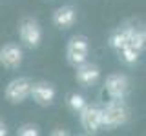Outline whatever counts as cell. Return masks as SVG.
<instances>
[{"label": "cell", "mask_w": 146, "mask_h": 136, "mask_svg": "<svg viewBox=\"0 0 146 136\" xmlns=\"http://www.w3.org/2000/svg\"><path fill=\"white\" fill-rule=\"evenodd\" d=\"M104 111V129H115L126 125L130 120V109L122 100H111L102 107Z\"/></svg>", "instance_id": "obj_1"}, {"label": "cell", "mask_w": 146, "mask_h": 136, "mask_svg": "<svg viewBox=\"0 0 146 136\" xmlns=\"http://www.w3.org/2000/svg\"><path fill=\"white\" fill-rule=\"evenodd\" d=\"M88 54H90V42L84 35H75L68 40V47H66V60L70 65L79 67L84 62H88Z\"/></svg>", "instance_id": "obj_2"}, {"label": "cell", "mask_w": 146, "mask_h": 136, "mask_svg": "<svg viewBox=\"0 0 146 136\" xmlns=\"http://www.w3.org/2000/svg\"><path fill=\"white\" fill-rule=\"evenodd\" d=\"M31 89H33V82L27 78V76H18V78H13L6 85L4 98L9 103H13V105L15 103H22L31 96Z\"/></svg>", "instance_id": "obj_3"}, {"label": "cell", "mask_w": 146, "mask_h": 136, "mask_svg": "<svg viewBox=\"0 0 146 136\" xmlns=\"http://www.w3.org/2000/svg\"><path fill=\"white\" fill-rule=\"evenodd\" d=\"M18 36H20V42L29 49L38 47L40 42H42V29H40V24L31 16H26L20 20L18 24Z\"/></svg>", "instance_id": "obj_4"}, {"label": "cell", "mask_w": 146, "mask_h": 136, "mask_svg": "<svg viewBox=\"0 0 146 136\" xmlns=\"http://www.w3.org/2000/svg\"><path fill=\"white\" fill-rule=\"evenodd\" d=\"M79 122H80V127L84 129V133H88V134L97 133L99 129L104 127V111H102V107L86 105L79 112Z\"/></svg>", "instance_id": "obj_5"}, {"label": "cell", "mask_w": 146, "mask_h": 136, "mask_svg": "<svg viewBox=\"0 0 146 136\" xmlns=\"http://www.w3.org/2000/svg\"><path fill=\"white\" fill-rule=\"evenodd\" d=\"M104 89H106L110 100H124L130 91V80L122 73H111L106 76Z\"/></svg>", "instance_id": "obj_6"}, {"label": "cell", "mask_w": 146, "mask_h": 136, "mask_svg": "<svg viewBox=\"0 0 146 136\" xmlns=\"http://www.w3.org/2000/svg\"><path fill=\"white\" fill-rule=\"evenodd\" d=\"M22 60H24V53H22V47L18 44L7 42L0 47V63L4 69L15 71L22 65Z\"/></svg>", "instance_id": "obj_7"}, {"label": "cell", "mask_w": 146, "mask_h": 136, "mask_svg": "<svg viewBox=\"0 0 146 136\" xmlns=\"http://www.w3.org/2000/svg\"><path fill=\"white\" fill-rule=\"evenodd\" d=\"M75 80L80 87H91L95 85L100 78V67L97 63H91V62H84L82 65L75 67Z\"/></svg>", "instance_id": "obj_8"}, {"label": "cell", "mask_w": 146, "mask_h": 136, "mask_svg": "<svg viewBox=\"0 0 146 136\" xmlns=\"http://www.w3.org/2000/svg\"><path fill=\"white\" fill-rule=\"evenodd\" d=\"M55 87L48 82H35L33 89H31V98L36 105L40 107H48L55 102Z\"/></svg>", "instance_id": "obj_9"}, {"label": "cell", "mask_w": 146, "mask_h": 136, "mask_svg": "<svg viewBox=\"0 0 146 136\" xmlns=\"http://www.w3.org/2000/svg\"><path fill=\"white\" fill-rule=\"evenodd\" d=\"M51 22L58 29H70L77 22V9L73 6H60L53 11Z\"/></svg>", "instance_id": "obj_10"}, {"label": "cell", "mask_w": 146, "mask_h": 136, "mask_svg": "<svg viewBox=\"0 0 146 136\" xmlns=\"http://www.w3.org/2000/svg\"><path fill=\"white\" fill-rule=\"evenodd\" d=\"M108 45L113 51H121L122 47L130 45V27H121V29L113 31L108 38Z\"/></svg>", "instance_id": "obj_11"}, {"label": "cell", "mask_w": 146, "mask_h": 136, "mask_svg": "<svg viewBox=\"0 0 146 136\" xmlns=\"http://www.w3.org/2000/svg\"><path fill=\"white\" fill-rule=\"evenodd\" d=\"M130 45L143 53L146 49V31L137 29V27H130Z\"/></svg>", "instance_id": "obj_12"}, {"label": "cell", "mask_w": 146, "mask_h": 136, "mask_svg": "<svg viewBox=\"0 0 146 136\" xmlns=\"http://www.w3.org/2000/svg\"><path fill=\"white\" fill-rule=\"evenodd\" d=\"M119 58H121L122 63H126V65H135L137 62H139V54L141 51H137L135 47H131V45H126V47H122L121 51H117Z\"/></svg>", "instance_id": "obj_13"}, {"label": "cell", "mask_w": 146, "mask_h": 136, "mask_svg": "<svg viewBox=\"0 0 146 136\" xmlns=\"http://www.w3.org/2000/svg\"><path fill=\"white\" fill-rule=\"evenodd\" d=\"M66 103H68V107H70V111H71V112H75V114H79L82 109L88 105V103H86V98L82 96V94H79V93H71V94H68Z\"/></svg>", "instance_id": "obj_14"}, {"label": "cell", "mask_w": 146, "mask_h": 136, "mask_svg": "<svg viewBox=\"0 0 146 136\" xmlns=\"http://www.w3.org/2000/svg\"><path fill=\"white\" fill-rule=\"evenodd\" d=\"M17 134L18 136H36L38 134V127L33 125V124H24V125L18 127Z\"/></svg>", "instance_id": "obj_15"}, {"label": "cell", "mask_w": 146, "mask_h": 136, "mask_svg": "<svg viewBox=\"0 0 146 136\" xmlns=\"http://www.w3.org/2000/svg\"><path fill=\"white\" fill-rule=\"evenodd\" d=\"M7 134V129H6V124L2 122V125H0V136H6Z\"/></svg>", "instance_id": "obj_16"}, {"label": "cell", "mask_w": 146, "mask_h": 136, "mask_svg": "<svg viewBox=\"0 0 146 136\" xmlns=\"http://www.w3.org/2000/svg\"><path fill=\"white\" fill-rule=\"evenodd\" d=\"M53 134H68L66 131H53Z\"/></svg>", "instance_id": "obj_17"}, {"label": "cell", "mask_w": 146, "mask_h": 136, "mask_svg": "<svg viewBox=\"0 0 146 136\" xmlns=\"http://www.w3.org/2000/svg\"><path fill=\"white\" fill-rule=\"evenodd\" d=\"M144 31H146V27H144Z\"/></svg>", "instance_id": "obj_18"}]
</instances>
